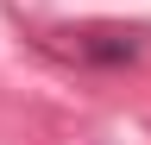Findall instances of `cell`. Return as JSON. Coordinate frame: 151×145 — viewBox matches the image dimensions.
Returning <instances> with one entry per match:
<instances>
[{"mask_svg": "<svg viewBox=\"0 0 151 145\" xmlns=\"http://www.w3.org/2000/svg\"><path fill=\"white\" fill-rule=\"evenodd\" d=\"M69 50L82 63H132L145 50V38H139V32H120V25H88V32H76Z\"/></svg>", "mask_w": 151, "mask_h": 145, "instance_id": "6da1fadb", "label": "cell"}]
</instances>
